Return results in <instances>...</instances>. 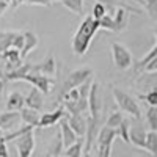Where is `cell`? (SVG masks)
<instances>
[{"label": "cell", "instance_id": "cell-1", "mask_svg": "<svg viewBox=\"0 0 157 157\" xmlns=\"http://www.w3.org/2000/svg\"><path fill=\"white\" fill-rule=\"evenodd\" d=\"M99 29V21L94 19L93 16H86L82 24L78 25L77 32L74 33L72 36V41H71V47H72V52L74 55L77 57H83L88 49H90V44L93 41L94 35L98 33Z\"/></svg>", "mask_w": 157, "mask_h": 157}, {"label": "cell", "instance_id": "cell-2", "mask_svg": "<svg viewBox=\"0 0 157 157\" xmlns=\"http://www.w3.org/2000/svg\"><path fill=\"white\" fill-rule=\"evenodd\" d=\"M112 94L115 98V102L118 104V107L121 109V112H124V113H127L130 116L137 118V120H140V116H141L140 105L129 93H126V91H123L120 88H113Z\"/></svg>", "mask_w": 157, "mask_h": 157}, {"label": "cell", "instance_id": "cell-3", "mask_svg": "<svg viewBox=\"0 0 157 157\" xmlns=\"http://www.w3.org/2000/svg\"><path fill=\"white\" fill-rule=\"evenodd\" d=\"M118 135L116 129L109 127V126H104L99 129L98 137H96V154L99 157H110L112 155V145L115 141V137Z\"/></svg>", "mask_w": 157, "mask_h": 157}, {"label": "cell", "instance_id": "cell-4", "mask_svg": "<svg viewBox=\"0 0 157 157\" xmlns=\"http://www.w3.org/2000/svg\"><path fill=\"white\" fill-rule=\"evenodd\" d=\"M88 110H90L91 120H94L96 123H102L104 104H102V91L98 82L91 83L90 94H88Z\"/></svg>", "mask_w": 157, "mask_h": 157}, {"label": "cell", "instance_id": "cell-5", "mask_svg": "<svg viewBox=\"0 0 157 157\" xmlns=\"http://www.w3.org/2000/svg\"><path fill=\"white\" fill-rule=\"evenodd\" d=\"M21 80H22V82L32 83L33 86H36L39 91H41L43 94L50 93V88L54 86V83H55L54 77H47V75H44V74H41V72H38V71H33V69L29 71L27 74H24V75L21 77Z\"/></svg>", "mask_w": 157, "mask_h": 157}, {"label": "cell", "instance_id": "cell-6", "mask_svg": "<svg viewBox=\"0 0 157 157\" xmlns=\"http://www.w3.org/2000/svg\"><path fill=\"white\" fill-rule=\"evenodd\" d=\"M110 49H112L113 63L118 69L126 71L132 66V54H130V50L126 46H123L121 43H112Z\"/></svg>", "mask_w": 157, "mask_h": 157}, {"label": "cell", "instance_id": "cell-7", "mask_svg": "<svg viewBox=\"0 0 157 157\" xmlns=\"http://www.w3.org/2000/svg\"><path fill=\"white\" fill-rule=\"evenodd\" d=\"M90 77H93V69H90V68H78V69L71 71V72L66 75V80H64V83H63V86H61L60 94H63L64 91H68L69 88H74V86L82 85L85 80H88Z\"/></svg>", "mask_w": 157, "mask_h": 157}, {"label": "cell", "instance_id": "cell-8", "mask_svg": "<svg viewBox=\"0 0 157 157\" xmlns=\"http://www.w3.org/2000/svg\"><path fill=\"white\" fill-rule=\"evenodd\" d=\"M13 143L16 145L17 155H21V157H30L33 154V149H35V132H33V129L21 134L17 138L13 140Z\"/></svg>", "mask_w": 157, "mask_h": 157}, {"label": "cell", "instance_id": "cell-9", "mask_svg": "<svg viewBox=\"0 0 157 157\" xmlns=\"http://www.w3.org/2000/svg\"><path fill=\"white\" fill-rule=\"evenodd\" d=\"M24 43V33L21 32H0V52H5L11 47L19 49Z\"/></svg>", "mask_w": 157, "mask_h": 157}, {"label": "cell", "instance_id": "cell-10", "mask_svg": "<svg viewBox=\"0 0 157 157\" xmlns=\"http://www.w3.org/2000/svg\"><path fill=\"white\" fill-rule=\"evenodd\" d=\"M64 118H66V121L71 126V129L77 134V137H85L86 126H88V118H85L83 113H68V112H64Z\"/></svg>", "mask_w": 157, "mask_h": 157}, {"label": "cell", "instance_id": "cell-11", "mask_svg": "<svg viewBox=\"0 0 157 157\" xmlns=\"http://www.w3.org/2000/svg\"><path fill=\"white\" fill-rule=\"evenodd\" d=\"M64 107H58L57 110L54 112H46L43 113L41 116H39V124L38 127H41V129H46V127H52V126H55L60 123V120L64 116Z\"/></svg>", "mask_w": 157, "mask_h": 157}, {"label": "cell", "instance_id": "cell-12", "mask_svg": "<svg viewBox=\"0 0 157 157\" xmlns=\"http://www.w3.org/2000/svg\"><path fill=\"white\" fill-rule=\"evenodd\" d=\"M33 71H38V72H41L47 77H54L55 72H57V63H55V57L52 52H49L47 57L39 63V64H33Z\"/></svg>", "mask_w": 157, "mask_h": 157}, {"label": "cell", "instance_id": "cell-13", "mask_svg": "<svg viewBox=\"0 0 157 157\" xmlns=\"http://www.w3.org/2000/svg\"><path fill=\"white\" fill-rule=\"evenodd\" d=\"M21 123V113L17 110H6L0 113V130H11Z\"/></svg>", "mask_w": 157, "mask_h": 157}, {"label": "cell", "instance_id": "cell-14", "mask_svg": "<svg viewBox=\"0 0 157 157\" xmlns=\"http://www.w3.org/2000/svg\"><path fill=\"white\" fill-rule=\"evenodd\" d=\"M60 135H61L63 146H64V148L71 146L72 143H75V141L78 140L77 134H75L74 130L71 129V126L68 124V121H66V118H64V116L60 120Z\"/></svg>", "mask_w": 157, "mask_h": 157}, {"label": "cell", "instance_id": "cell-15", "mask_svg": "<svg viewBox=\"0 0 157 157\" xmlns=\"http://www.w3.org/2000/svg\"><path fill=\"white\" fill-rule=\"evenodd\" d=\"M38 44H39V39L33 32H24V43H22V47H21V57L25 60Z\"/></svg>", "mask_w": 157, "mask_h": 157}, {"label": "cell", "instance_id": "cell-16", "mask_svg": "<svg viewBox=\"0 0 157 157\" xmlns=\"http://www.w3.org/2000/svg\"><path fill=\"white\" fill-rule=\"evenodd\" d=\"M145 138H146V130L141 126H134L129 130V143H132L134 146L145 149Z\"/></svg>", "mask_w": 157, "mask_h": 157}, {"label": "cell", "instance_id": "cell-17", "mask_svg": "<svg viewBox=\"0 0 157 157\" xmlns=\"http://www.w3.org/2000/svg\"><path fill=\"white\" fill-rule=\"evenodd\" d=\"M25 105L30 107V109H35V110H41L43 109L44 98H43V93L36 86H33L30 90V93L25 96Z\"/></svg>", "mask_w": 157, "mask_h": 157}, {"label": "cell", "instance_id": "cell-18", "mask_svg": "<svg viewBox=\"0 0 157 157\" xmlns=\"http://www.w3.org/2000/svg\"><path fill=\"white\" fill-rule=\"evenodd\" d=\"M19 113H21V121H24L25 124H30L33 127H38L39 116H41V115H39V110H35V109H30L27 105H24L19 110Z\"/></svg>", "mask_w": 157, "mask_h": 157}, {"label": "cell", "instance_id": "cell-19", "mask_svg": "<svg viewBox=\"0 0 157 157\" xmlns=\"http://www.w3.org/2000/svg\"><path fill=\"white\" fill-rule=\"evenodd\" d=\"M113 22H115V32H123L127 27V8L118 6L113 14Z\"/></svg>", "mask_w": 157, "mask_h": 157}, {"label": "cell", "instance_id": "cell-20", "mask_svg": "<svg viewBox=\"0 0 157 157\" xmlns=\"http://www.w3.org/2000/svg\"><path fill=\"white\" fill-rule=\"evenodd\" d=\"M25 105V96H22L19 91H13L8 94L6 99V110H21Z\"/></svg>", "mask_w": 157, "mask_h": 157}, {"label": "cell", "instance_id": "cell-21", "mask_svg": "<svg viewBox=\"0 0 157 157\" xmlns=\"http://www.w3.org/2000/svg\"><path fill=\"white\" fill-rule=\"evenodd\" d=\"M83 152V137H78V140L75 143H72L71 146L64 148L61 155H66V157H80Z\"/></svg>", "mask_w": 157, "mask_h": 157}, {"label": "cell", "instance_id": "cell-22", "mask_svg": "<svg viewBox=\"0 0 157 157\" xmlns=\"http://www.w3.org/2000/svg\"><path fill=\"white\" fill-rule=\"evenodd\" d=\"M145 149L151 155H155L157 157V130H149V132H146Z\"/></svg>", "mask_w": 157, "mask_h": 157}, {"label": "cell", "instance_id": "cell-23", "mask_svg": "<svg viewBox=\"0 0 157 157\" xmlns=\"http://www.w3.org/2000/svg\"><path fill=\"white\" fill-rule=\"evenodd\" d=\"M58 2L77 16H80L83 13V0H58Z\"/></svg>", "mask_w": 157, "mask_h": 157}, {"label": "cell", "instance_id": "cell-24", "mask_svg": "<svg viewBox=\"0 0 157 157\" xmlns=\"http://www.w3.org/2000/svg\"><path fill=\"white\" fill-rule=\"evenodd\" d=\"M63 149H64V146H63V140H61V135H60V132L57 134V137H55V141L52 143V145L47 148V152H46V155H49V157H57V155H61L63 154Z\"/></svg>", "mask_w": 157, "mask_h": 157}, {"label": "cell", "instance_id": "cell-25", "mask_svg": "<svg viewBox=\"0 0 157 157\" xmlns=\"http://www.w3.org/2000/svg\"><path fill=\"white\" fill-rule=\"evenodd\" d=\"M146 121L151 130H157V105H149L146 110Z\"/></svg>", "mask_w": 157, "mask_h": 157}, {"label": "cell", "instance_id": "cell-26", "mask_svg": "<svg viewBox=\"0 0 157 157\" xmlns=\"http://www.w3.org/2000/svg\"><path fill=\"white\" fill-rule=\"evenodd\" d=\"M99 29L102 30H109V32H115V22H113V16L105 13L101 19H99Z\"/></svg>", "mask_w": 157, "mask_h": 157}, {"label": "cell", "instance_id": "cell-27", "mask_svg": "<svg viewBox=\"0 0 157 157\" xmlns=\"http://www.w3.org/2000/svg\"><path fill=\"white\" fill-rule=\"evenodd\" d=\"M129 130H130V123L126 120L121 121V124L116 127V132H118V135L121 137V140L124 141V143H129Z\"/></svg>", "mask_w": 157, "mask_h": 157}, {"label": "cell", "instance_id": "cell-28", "mask_svg": "<svg viewBox=\"0 0 157 157\" xmlns=\"http://www.w3.org/2000/svg\"><path fill=\"white\" fill-rule=\"evenodd\" d=\"M123 120H124V116H123V113H121V112H112V113H110V116L107 118V121H105V126L116 129L118 126L121 124V121H123Z\"/></svg>", "mask_w": 157, "mask_h": 157}, {"label": "cell", "instance_id": "cell-29", "mask_svg": "<svg viewBox=\"0 0 157 157\" xmlns=\"http://www.w3.org/2000/svg\"><path fill=\"white\" fill-rule=\"evenodd\" d=\"M154 57H157V43H155V46L148 52V54H146V57H143L140 61H138V64H137V69H143V68H145L146 66V64L154 58Z\"/></svg>", "mask_w": 157, "mask_h": 157}, {"label": "cell", "instance_id": "cell-30", "mask_svg": "<svg viewBox=\"0 0 157 157\" xmlns=\"http://www.w3.org/2000/svg\"><path fill=\"white\" fill-rule=\"evenodd\" d=\"M105 13H107V6L104 5L102 2H96L94 3V6H93V17L94 19L99 21L104 14H105Z\"/></svg>", "mask_w": 157, "mask_h": 157}, {"label": "cell", "instance_id": "cell-31", "mask_svg": "<svg viewBox=\"0 0 157 157\" xmlns=\"http://www.w3.org/2000/svg\"><path fill=\"white\" fill-rule=\"evenodd\" d=\"M143 6L146 8L148 14H149L152 19H155V21H157V0H146Z\"/></svg>", "mask_w": 157, "mask_h": 157}, {"label": "cell", "instance_id": "cell-32", "mask_svg": "<svg viewBox=\"0 0 157 157\" xmlns=\"http://www.w3.org/2000/svg\"><path fill=\"white\" fill-rule=\"evenodd\" d=\"M141 99H145L149 105H157V90H152V91H149L148 94H145V96H140Z\"/></svg>", "mask_w": 157, "mask_h": 157}, {"label": "cell", "instance_id": "cell-33", "mask_svg": "<svg viewBox=\"0 0 157 157\" xmlns=\"http://www.w3.org/2000/svg\"><path fill=\"white\" fill-rule=\"evenodd\" d=\"M54 0H25L24 3L27 5H39V6H50V3Z\"/></svg>", "mask_w": 157, "mask_h": 157}, {"label": "cell", "instance_id": "cell-34", "mask_svg": "<svg viewBox=\"0 0 157 157\" xmlns=\"http://www.w3.org/2000/svg\"><path fill=\"white\" fill-rule=\"evenodd\" d=\"M143 69H145L146 72H155V71H157V57H154Z\"/></svg>", "mask_w": 157, "mask_h": 157}, {"label": "cell", "instance_id": "cell-35", "mask_svg": "<svg viewBox=\"0 0 157 157\" xmlns=\"http://www.w3.org/2000/svg\"><path fill=\"white\" fill-rule=\"evenodd\" d=\"M6 145H8L6 141H3V140L0 141V157H8V155H10V152H8V146H6Z\"/></svg>", "mask_w": 157, "mask_h": 157}, {"label": "cell", "instance_id": "cell-36", "mask_svg": "<svg viewBox=\"0 0 157 157\" xmlns=\"http://www.w3.org/2000/svg\"><path fill=\"white\" fill-rule=\"evenodd\" d=\"M11 5V0H0V16L8 10V6Z\"/></svg>", "mask_w": 157, "mask_h": 157}, {"label": "cell", "instance_id": "cell-37", "mask_svg": "<svg viewBox=\"0 0 157 157\" xmlns=\"http://www.w3.org/2000/svg\"><path fill=\"white\" fill-rule=\"evenodd\" d=\"M99 2H102L105 6H110V8H112V6H113L116 2H118V0H99Z\"/></svg>", "mask_w": 157, "mask_h": 157}, {"label": "cell", "instance_id": "cell-38", "mask_svg": "<svg viewBox=\"0 0 157 157\" xmlns=\"http://www.w3.org/2000/svg\"><path fill=\"white\" fill-rule=\"evenodd\" d=\"M3 90H5V83H3V80H0V94L3 93Z\"/></svg>", "mask_w": 157, "mask_h": 157}, {"label": "cell", "instance_id": "cell-39", "mask_svg": "<svg viewBox=\"0 0 157 157\" xmlns=\"http://www.w3.org/2000/svg\"><path fill=\"white\" fill-rule=\"evenodd\" d=\"M11 3H13V6H17V5H19L17 0H11Z\"/></svg>", "mask_w": 157, "mask_h": 157}, {"label": "cell", "instance_id": "cell-40", "mask_svg": "<svg viewBox=\"0 0 157 157\" xmlns=\"http://www.w3.org/2000/svg\"><path fill=\"white\" fill-rule=\"evenodd\" d=\"M3 140V130H0V141Z\"/></svg>", "mask_w": 157, "mask_h": 157}, {"label": "cell", "instance_id": "cell-41", "mask_svg": "<svg viewBox=\"0 0 157 157\" xmlns=\"http://www.w3.org/2000/svg\"><path fill=\"white\" fill-rule=\"evenodd\" d=\"M154 33H155V39H157V25H155V29H154Z\"/></svg>", "mask_w": 157, "mask_h": 157}, {"label": "cell", "instance_id": "cell-42", "mask_svg": "<svg viewBox=\"0 0 157 157\" xmlns=\"http://www.w3.org/2000/svg\"><path fill=\"white\" fill-rule=\"evenodd\" d=\"M17 3L21 5V3H24V0H17Z\"/></svg>", "mask_w": 157, "mask_h": 157}, {"label": "cell", "instance_id": "cell-43", "mask_svg": "<svg viewBox=\"0 0 157 157\" xmlns=\"http://www.w3.org/2000/svg\"><path fill=\"white\" fill-rule=\"evenodd\" d=\"M24 2H25V0H24Z\"/></svg>", "mask_w": 157, "mask_h": 157}]
</instances>
